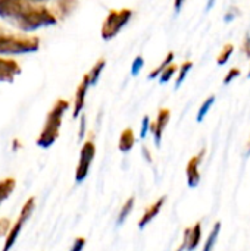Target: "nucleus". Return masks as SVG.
<instances>
[{
  "label": "nucleus",
  "instance_id": "f257e3e1",
  "mask_svg": "<svg viewBox=\"0 0 250 251\" xmlns=\"http://www.w3.org/2000/svg\"><path fill=\"white\" fill-rule=\"evenodd\" d=\"M0 18L22 32H32L59 22L53 1L47 4L32 0H0Z\"/></svg>",
  "mask_w": 250,
  "mask_h": 251
},
{
  "label": "nucleus",
  "instance_id": "f03ea898",
  "mask_svg": "<svg viewBox=\"0 0 250 251\" xmlns=\"http://www.w3.org/2000/svg\"><path fill=\"white\" fill-rule=\"evenodd\" d=\"M69 106H71L69 101L65 100V99H57L53 103L52 109L49 110V113L46 116V122H44V125L41 128V132L37 137L35 143H37L38 147L49 149L57 141L59 134H60L62 121H63V116L68 112Z\"/></svg>",
  "mask_w": 250,
  "mask_h": 251
},
{
  "label": "nucleus",
  "instance_id": "7ed1b4c3",
  "mask_svg": "<svg viewBox=\"0 0 250 251\" xmlns=\"http://www.w3.org/2000/svg\"><path fill=\"white\" fill-rule=\"evenodd\" d=\"M40 47V38L29 34H16L6 31L0 26V54L18 56L37 51Z\"/></svg>",
  "mask_w": 250,
  "mask_h": 251
},
{
  "label": "nucleus",
  "instance_id": "20e7f679",
  "mask_svg": "<svg viewBox=\"0 0 250 251\" xmlns=\"http://www.w3.org/2000/svg\"><path fill=\"white\" fill-rule=\"evenodd\" d=\"M131 18H133V10L128 7L111 9L102 24V29H100L102 38L105 41L113 40L127 26V24L131 21Z\"/></svg>",
  "mask_w": 250,
  "mask_h": 251
},
{
  "label": "nucleus",
  "instance_id": "39448f33",
  "mask_svg": "<svg viewBox=\"0 0 250 251\" xmlns=\"http://www.w3.org/2000/svg\"><path fill=\"white\" fill-rule=\"evenodd\" d=\"M34 209H35V197H28L25 200V203L22 204L21 210H19V215L16 218V221L12 224V228L9 231V234L6 235L4 238V243H3V247H1V251H10L13 249V246L16 244L25 224L28 222V219L32 216L34 213Z\"/></svg>",
  "mask_w": 250,
  "mask_h": 251
},
{
  "label": "nucleus",
  "instance_id": "423d86ee",
  "mask_svg": "<svg viewBox=\"0 0 250 251\" xmlns=\"http://www.w3.org/2000/svg\"><path fill=\"white\" fill-rule=\"evenodd\" d=\"M94 157H96V144L93 140H85L84 144L81 146L80 159H78V165L75 169V182L77 184H81L85 181V178L90 174V168H91Z\"/></svg>",
  "mask_w": 250,
  "mask_h": 251
},
{
  "label": "nucleus",
  "instance_id": "0eeeda50",
  "mask_svg": "<svg viewBox=\"0 0 250 251\" xmlns=\"http://www.w3.org/2000/svg\"><path fill=\"white\" fill-rule=\"evenodd\" d=\"M171 121V110L167 109V107H161L158 110V115L155 118V121H152V125H150V134L153 135V140H155V144L159 147L161 146V141H162V137H164V132L168 126Z\"/></svg>",
  "mask_w": 250,
  "mask_h": 251
},
{
  "label": "nucleus",
  "instance_id": "6e6552de",
  "mask_svg": "<svg viewBox=\"0 0 250 251\" xmlns=\"http://www.w3.org/2000/svg\"><path fill=\"white\" fill-rule=\"evenodd\" d=\"M202 222H196L192 228H186L183 243L177 251H194L202 243Z\"/></svg>",
  "mask_w": 250,
  "mask_h": 251
},
{
  "label": "nucleus",
  "instance_id": "1a4fd4ad",
  "mask_svg": "<svg viewBox=\"0 0 250 251\" xmlns=\"http://www.w3.org/2000/svg\"><path fill=\"white\" fill-rule=\"evenodd\" d=\"M205 153L206 150H200L197 154H194L189 162H187V166H186V178H187V185L190 188H196L200 182V165L203 162V157H205Z\"/></svg>",
  "mask_w": 250,
  "mask_h": 251
},
{
  "label": "nucleus",
  "instance_id": "9d476101",
  "mask_svg": "<svg viewBox=\"0 0 250 251\" xmlns=\"http://www.w3.org/2000/svg\"><path fill=\"white\" fill-rule=\"evenodd\" d=\"M91 87V81L88 74H85L81 79V82L78 84L77 90H75V96H74V104H72V118H78L85 106V99H87V91Z\"/></svg>",
  "mask_w": 250,
  "mask_h": 251
},
{
  "label": "nucleus",
  "instance_id": "9b49d317",
  "mask_svg": "<svg viewBox=\"0 0 250 251\" xmlns=\"http://www.w3.org/2000/svg\"><path fill=\"white\" fill-rule=\"evenodd\" d=\"M21 74V66L16 60L0 57V82H12Z\"/></svg>",
  "mask_w": 250,
  "mask_h": 251
},
{
  "label": "nucleus",
  "instance_id": "f8f14e48",
  "mask_svg": "<svg viewBox=\"0 0 250 251\" xmlns=\"http://www.w3.org/2000/svg\"><path fill=\"white\" fill-rule=\"evenodd\" d=\"M165 201H167V197L165 196H162V197H159L155 203H152L146 210H144V213H143V216L139 219V224H137V226L140 228V229H144L159 213H161V210H162V207L165 206Z\"/></svg>",
  "mask_w": 250,
  "mask_h": 251
},
{
  "label": "nucleus",
  "instance_id": "ddd939ff",
  "mask_svg": "<svg viewBox=\"0 0 250 251\" xmlns=\"http://www.w3.org/2000/svg\"><path fill=\"white\" fill-rule=\"evenodd\" d=\"M134 144H136V134H134V131H133L131 128H125V129L121 132V135H119V141H118V149H119V151L128 153V151L133 150Z\"/></svg>",
  "mask_w": 250,
  "mask_h": 251
},
{
  "label": "nucleus",
  "instance_id": "4468645a",
  "mask_svg": "<svg viewBox=\"0 0 250 251\" xmlns=\"http://www.w3.org/2000/svg\"><path fill=\"white\" fill-rule=\"evenodd\" d=\"M174 60H175V53H174V51H168L167 56L164 57V60L159 63V66H158V68H153V69L147 74V79H158V78L161 76V74H162L171 63H174Z\"/></svg>",
  "mask_w": 250,
  "mask_h": 251
},
{
  "label": "nucleus",
  "instance_id": "2eb2a0df",
  "mask_svg": "<svg viewBox=\"0 0 250 251\" xmlns=\"http://www.w3.org/2000/svg\"><path fill=\"white\" fill-rule=\"evenodd\" d=\"M16 188V179L15 178H3L0 181V206L12 196V193Z\"/></svg>",
  "mask_w": 250,
  "mask_h": 251
},
{
  "label": "nucleus",
  "instance_id": "dca6fc26",
  "mask_svg": "<svg viewBox=\"0 0 250 251\" xmlns=\"http://www.w3.org/2000/svg\"><path fill=\"white\" fill-rule=\"evenodd\" d=\"M134 203H136L134 196H131V197H128V199L125 200V203L122 204V207H121V210H119V213H118V219H116V225H118V226H121V225L130 218V215H131L133 210H134Z\"/></svg>",
  "mask_w": 250,
  "mask_h": 251
},
{
  "label": "nucleus",
  "instance_id": "f3484780",
  "mask_svg": "<svg viewBox=\"0 0 250 251\" xmlns=\"http://www.w3.org/2000/svg\"><path fill=\"white\" fill-rule=\"evenodd\" d=\"M220 232H221V222H217L208 237V240L205 241V246L202 251H214L215 250V246H217V241H218V237H220Z\"/></svg>",
  "mask_w": 250,
  "mask_h": 251
},
{
  "label": "nucleus",
  "instance_id": "a211bd4d",
  "mask_svg": "<svg viewBox=\"0 0 250 251\" xmlns=\"http://www.w3.org/2000/svg\"><path fill=\"white\" fill-rule=\"evenodd\" d=\"M192 68H193V62H192V60H184V62L180 65L178 74H177V79H175V90H178V88L183 85V82L186 81V78H187V75L190 74Z\"/></svg>",
  "mask_w": 250,
  "mask_h": 251
},
{
  "label": "nucleus",
  "instance_id": "6ab92c4d",
  "mask_svg": "<svg viewBox=\"0 0 250 251\" xmlns=\"http://www.w3.org/2000/svg\"><path fill=\"white\" fill-rule=\"evenodd\" d=\"M233 53H234V44H231V43L224 44V46H222V49H221V51H220V53H218V56H217V65H218V66H224V65H227V63H228V60L231 59Z\"/></svg>",
  "mask_w": 250,
  "mask_h": 251
},
{
  "label": "nucleus",
  "instance_id": "aec40b11",
  "mask_svg": "<svg viewBox=\"0 0 250 251\" xmlns=\"http://www.w3.org/2000/svg\"><path fill=\"white\" fill-rule=\"evenodd\" d=\"M105 66H106V60H105V59H99V60L91 66V69L87 72L88 76H90L91 85H96V84H97V81H99L102 72L105 71Z\"/></svg>",
  "mask_w": 250,
  "mask_h": 251
},
{
  "label": "nucleus",
  "instance_id": "412c9836",
  "mask_svg": "<svg viewBox=\"0 0 250 251\" xmlns=\"http://www.w3.org/2000/svg\"><path fill=\"white\" fill-rule=\"evenodd\" d=\"M215 100H217V97L212 94V96H209L203 103H202V106L199 107V110H197V116H196V119H197V122H202L205 118H206V115L209 113V110L212 109V106L215 104Z\"/></svg>",
  "mask_w": 250,
  "mask_h": 251
},
{
  "label": "nucleus",
  "instance_id": "4be33fe9",
  "mask_svg": "<svg viewBox=\"0 0 250 251\" xmlns=\"http://www.w3.org/2000/svg\"><path fill=\"white\" fill-rule=\"evenodd\" d=\"M178 68H180V66H178L175 62H174V63H171V65H169V66L162 72V74H161V76L158 78V79H159V82H161V84H167V82H169V81L174 78V75H177V74H178Z\"/></svg>",
  "mask_w": 250,
  "mask_h": 251
},
{
  "label": "nucleus",
  "instance_id": "5701e85b",
  "mask_svg": "<svg viewBox=\"0 0 250 251\" xmlns=\"http://www.w3.org/2000/svg\"><path fill=\"white\" fill-rule=\"evenodd\" d=\"M144 68V59L143 56H137L133 62H131V75L133 76H137Z\"/></svg>",
  "mask_w": 250,
  "mask_h": 251
},
{
  "label": "nucleus",
  "instance_id": "b1692460",
  "mask_svg": "<svg viewBox=\"0 0 250 251\" xmlns=\"http://www.w3.org/2000/svg\"><path fill=\"white\" fill-rule=\"evenodd\" d=\"M240 75H242L240 68H237V66L230 68V69H228V72H227V74H225V76H224V84H225V85L231 84V82H233L234 79H237Z\"/></svg>",
  "mask_w": 250,
  "mask_h": 251
},
{
  "label": "nucleus",
  "instance_id": "393cba45",
  "mask_svg": "<svg viewBox=\"0 0 250 251\" xmlns=\"http://www.w3.org/2000/svg\"><path fill=\"white\" fill-rule=\"evenodd\" d=\"M10 228H12L10 219H7V218H0V238H3V237L6 238V235L9 234Z\"/></svg>",
  "mask_w": 250,
  "mask_h": 251
},
{
  "label": "nucleus",
  "instance_id": "a878e982",
  "mask_svg": "<svg viewBox=\"0 0 250 251\" xmlns=\"http://www.w3.org/2000/svg\"><path fill=\"white\" fill-rule=\"evenodd\" d=\"M150 125H152V121H150V118L146 115L144 118H143V121H141V128H140V137L144 140L146 137H147V134L150 132Z\"/></svg>",
  "mask_w": 250,
  "mask_h": 251
},
{
  "label": "nucleus",
  "instance_id": "bb28decb",
  "mask_svg": "<svg viewBox=\"0 0 250 251\" xmlns=\"http://www.w3.org/2000/svg\"><path fill=\"white\" fill-rule=\"evenodd\" d=\"M237 16H239V7L231 6V7L228 9V12H225V15H224V21H225L227 24H230V22H233Z\"/></svg>",
  "mask_w": 250,
  "mask_h": 251
},
{
  "label": "nucleus",
  "instance_id": "cd10ccee",
  "mask_svg": "<svg viewBox=\"0 0 250 251\" xmlns=\"http://www.w3.org/2000/svg\"><path fill=\"white\" fill-rule=\"evenodd\" d=\"M85 244H87V240H85L84 237H77V238L74 240L72 247H71V250L69 251H83L84 250V247H85Z\"/></svg>",
  "mask_w": 250,
  "mask_h": 251
},
{
  "label": "nucleus",
  "instance_id": "c85d7f7f",
  "mask_svg": "<svg viewBox=\"0 0 250 251\" xmlns=\"http://www.w3.org/2000/svg\"><path fill=\"white\" fill-rule=\"evenodd\" d=\"M242 53L243 56L250 60V34H246L245 38H243V43H242Z\"/></svg>",
  "mask_w": 250,
  "mask_h": 251
},
{
  "label": "nucleus",
  "instance_id": "c756f323",
  "mask_svg": "<svg viewBox=\"0 0 250 251\" xmlns=\"http://www.w3.org/2000/svg\"><path fill=\"white\" fill-rule=\"evenodd\" d=\"M141 154H143V157L146 159L147 163H152V151H150V149L147 146L141 147Z\"/></svg>",
  "mask_w": 250,
  "mask_h": 251
},
{
  "label": "nucleus",
  "instance_id": "7c9ffc66",
  "mask_svg": "<svg viewBox=\"0 0 250 251\" xmlns=\"http://www.w3.org/2000/svg\"><path fill=\"white\" fill-rule=\"evenodd\" d=\"M84 134H85V116L83 115V116H81V122H80L78 138H80V140H83V138H84Z\"/></svg>",
  "mask_w": 250,
  "mask_h": 251
},
{
  "label": "nucleus",
  "instance_id": "2f4dec72",
  "mask_svg": "<svg viewBox=\"0 0 250 251\" xmlns=\"http://www.w3.org/2000/svg\"><path fill=\"white\" fill-rule=\"evenodd\" d=\"M184 1L186 0H174V10L178 13L181 9H183V6H184Z\"/></svg>",
  "mask_w": 250,
  "mask_h": 251
},
{
  "label": "nucleus",
  "instance_id": "473e14b6",
  "mask_svg": "<svg viewBox=\"0 0 250 251\" xmlns=\"http://www.w3.org/2000/svg\"><path fill=\"white\" fill-rule=\"evenodd\" d=\"M214 4H215V0H209V1H208V6H206V10H209Z\"/></svg>",
  "mask_w": 250,
  "mask_h": 251
},
{
  "label": "nucleus",
  "instance_id": "72a5a7b5",
  "mask_svg": "<svg viewBox=\"0 0 250 251\" xmlns=\"http://www.w3.org/2000/svg\"><path fill=\"white\" fill-rule=\"evenodd\" d=\"M32 1H40V3H49V1H55V0H32Z\"/></svg>",
  "mask_w": 250,
  "mask_h": 251
},
{
  "label": "nucleus",
  "instance_id": "f704fd0d",
  "mask_svg": "<svg viewBox=\"0 0 250 251\" xmlns=\"http://www.w3.org/2000/svg\"><path fill=\"white\" fill-rule=\"evenodd\" d=\"M248 78H250V66H249V72H248Z\"/></svg>",
  "mask_w": 250,
  "mask_h": 251
},
{
  "label": "nucleus",
  "instance_id": "c9c22d12",
  "mask_svg": "<svg viewBox=\"0 0 250 251\" xmlns=\"http://www.w3.org/2000/svg\"><path fill=\"white\" fill-rule=\"evenodd\" d=\"M249 153H250V144H249Z\"/></svg>",
  "mask_w": 250,
  "mask_h": 251
}]
</instances>
